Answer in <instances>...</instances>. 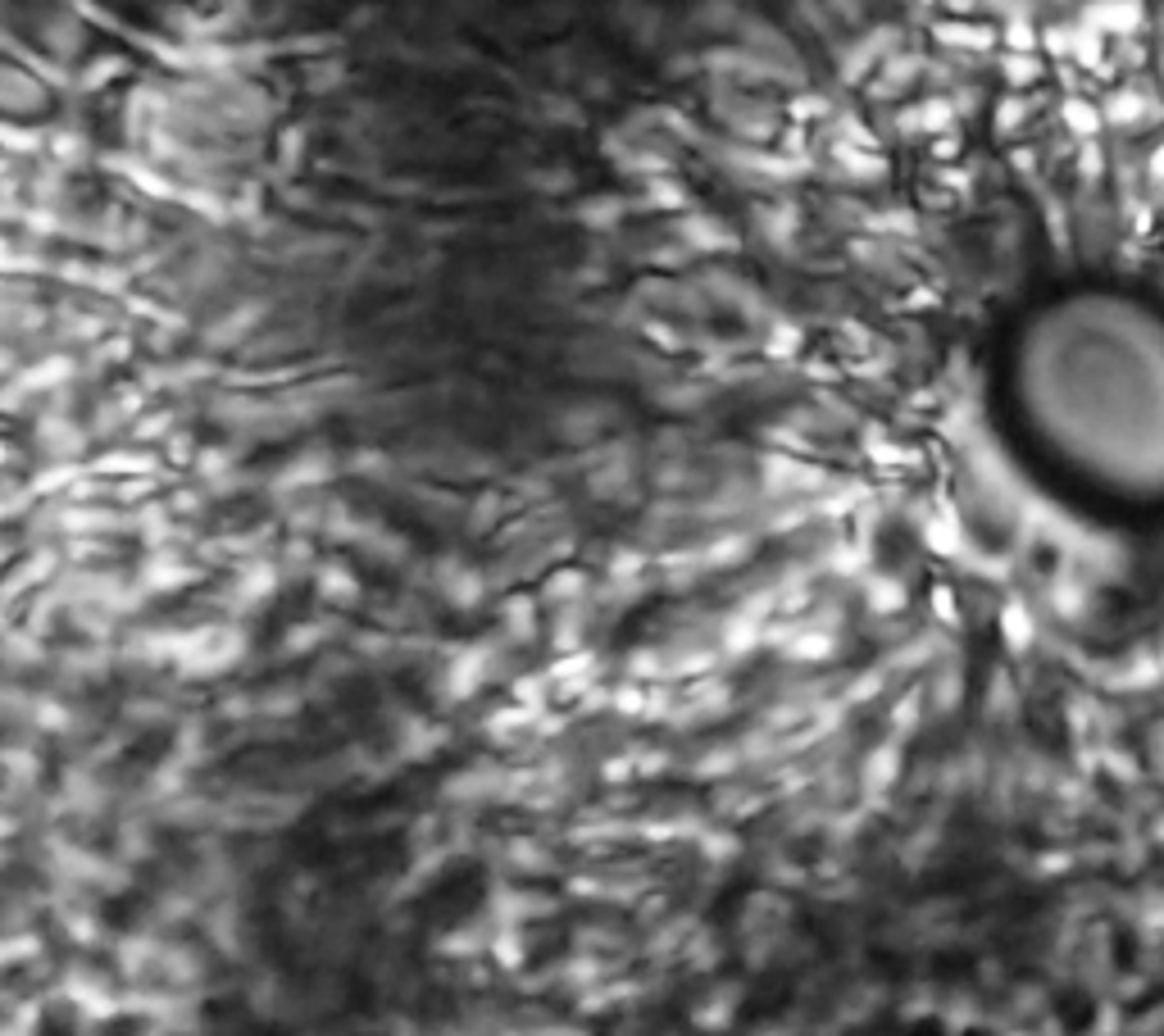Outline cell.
I'll use <instances>...</instances> for the list:
<instances>
[{"instance_id":"obj_1","label":"cell","mask_w":1164,"mask_h":1036,"mask_svg":"<svg viewBox=\"0 0 1164 1036\" xmlns=\"http://www.w3.org/2000/svg\"><path fill=\"white\" fill-rule=\"evenodd\" d=\"M1010 400L1032 451L1105 501H1164V309L1078 286L1028 314Z\"/></svg>"}]
</instances>
